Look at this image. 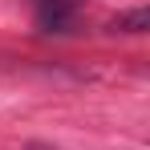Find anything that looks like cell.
<instances>
[{
    "label": "cell",
    "instance_id": "1",
    "mask_svg": "<svg viewBox=\"0 0 150 150\" xmlns=\"http://www.w3.org/2000/svg\"><path fill=\"white\" fill-rule=\"evenodd\" d=\"M65 25H69V4L65 0H41V28L65 33Z\"/></svg>",
    "mask_w": 150,
    "mask_h": 150
},
{
    "label": "cell",
    "instance_id": "2",
    "mask_svg": "<svg viewBox=\"0 0 150 150\" xmlns=\"http://www.w3.org/2000/svg\"><path fill=\"white\" fill-rule=\"evenodd\" d=\"M146 8H138V12H134V16H126V21H118V28H126V33H142V28H146Z\"/></svg>",
    "mask_w": 150,
    "mask_h": 150
}]
</instances>
